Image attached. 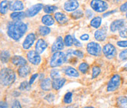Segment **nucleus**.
Here are the masks:
<instances>
[{"label": "nucleus", "instance_id": "nucleus-1", "mask_svg": "<svg viewBox=\"0 0 127 108\" xmlns=\"http://www.w3.org/2000/svg\"><path fill=\"white\" fill-rule=\"evenodd\" d=\"M27 25L22 21H13L7 26V33L13 40H18L27 33Z\"/></svg>", "mask_w": 127, "mask_h": 108}, {"label": "nucleus", "instance_id": "nucleus-2", "mask_svg": "<svg viewBox=\"0 0 127 108\" xmlns=\"http://www.w3.org/2000/svg\"><path fill=\"white\" fill-rule=\"evenodd\" d=\"M16 79V75L15 72L9 68H4L1 70L0 72V79L1 84L3 86L11 85Z\"/></svg>", "mask_w": 127, "mask_h": 108}, {"label": "nucleus", "instance_id": "nucleus-3", "mask_svg": "<svg viewBox=\"0 0 127 108\" xmlns=\"http://www.w3.org/2000/svg\"><path fill=\"white\" fill-rule=\"evenodd\" d=\"M64 63H65V54L62 52H57L52 54L49 64L52 68H56L62 66Z\"/></svg>", "mask_w": 127, "mask_h": 108}, {"label": "nucleus", "instance_id": "nucleus-4", "mask_svg": "<svg viewBox=\"0 0 127 108\" xmlns=\"http://www.w3.org/2000/svg\"><path fill=\"white\" fill-rule=\"evenodd\" d=\"M91 8L98 13H104L107 10L109 5L107 1H101V0H93L91 1Z\"/></svg>", "mask_w": 127, "mask_h": 108}, {"label": "nucleus", "instance_id": "nucleus-5", "mask_svg": "<svg viewBox=\"0 0 127 108\" xmlns=\"http://www.w3.org/2000/svg\"><path fill=\"white\" fill-rule=\"evenodd\" d=\"M121 84V76L119 74H115L109 79V82L107 84V90L108 92H113L120 87Z\"/></svg>", "mask_w": 127, "mask_h": 108}, {"label": "nucleus", "instance_id": "nucleus-6", "mask_svg": "<svg viewBox=\"0 0 127 108\" xmlns=\"http://www.w3.org/2000/svg\"><path fill=\"white\" fill-rule=\"evenodd\" d=\"M87 52L89 54H91L92 56H95L98 57L99 56L101 52H102V49L100 46V44H98L96 42H90L87 44Z\"/></svg>", "mask_w": 127, "mask_h": 108}, {"label": "nucleus", "instance_id": "nucleus-7", "mask_svg": "<svg viewBox=\"0 0 127 108\" xmlns=\"http://www.w3.org/2000/svg\"><path fill=\"white\" fill-rule=\"evenodd\" d=\"M103 54L107 58V59H112L115 55H116V52H117V49L115 47L114 45H112V43H108L107 44H105L103 47L102 49Z\"/></svg>", "mask_w": 127, "mask_h": 108}, {"label": "nucleus", "instance_id": "nucleus-8", "mask_svg": "<svg viewBox=\"0 0 127 108\" xmlns=\"http://www.w3.org/2000/svg\"><path fill=\"white\" fill-rule=\"evenodd\" d=\"M27 57L28 61L35 66L39 65L41 62V57L40 54H38L36 51H34V50H31L28 52L27 54Z\"/></svg>", "mask_w": 127, "mask_h": 108}, {"label": "nucleus", "instance_id": "nucleus-9", "mask_svg": "<svg viewBox=\"0 0 127 108\" xmlns=\"http://www.w3.org/2000/svg\"><path fill=\"white\" fill-rule=\"evenodd\" d=\"M43 7H44V6L43 4H41V3L36 4L27 10V11L25 12L26 16L27 17H33V16H36L38 13H40V11L42 9H43Z\"/></svg>", "mask_w": 127, "mask_h": 108}, {"label": "nucleus", "instance_id": "nucleus-10", "mask_svg": "<svg viewBox=\"0 0 127 108\" xmlns=\"http://www.w3.org/2000/svg\"><path fill=\"white\" fill-rule=\"evenodd\" d=\"M35 39H36V37L34 33H30L28 34L26 38L24 39L23 43H22V46H23V48L24 49H29L31 48V46L34 44L35 41Z\"/></svg>", "mask_w": 127, "mask_h": 108}, {"label": "nucleus", "instance_id": "nucleus-11", "mask_svg": "<svg viewBox=\"0 0 127 108\" xmlns=\"http://www.w3.org/2000/svg\"><path fill=\"white\" fill-rule=\"evenodd\" d=\"M64 46H65V43H64V40H63V37L61 36H58L56 38V40L52 46V52L54 53L57 52H60V50H63L64 49Z\"/></svg>", "mask_w": 127, "mask_h": 108}, {"label": "nucleus", "instance_id": "nucleus-12", "mask_svg": "<svg viewBox=\"0 0 127 108\" xmlns=\"http://www.w3.org/2000/svg\"><path fill=\"white\" fill-rule=\"evenodd\" d=\"M124 26H125V21L124 19H118L111 23L109 29L111 32L115 33L116 31L120 30Z\"/></svg>", "mask_w": 127, "mask_h": 108}, {"label": "nucleus", "instance_id": "nucleus-13", "mask_svg": "<svg viewBox=\"0 0 127 108\" xmlns=\"http://www.w3.org/2000/svg\"><path fill=\"white\" fill-rule=\"evenodd\" d=\"M24 6L21 1H9V10L14 12H21L24 10Z\"/></svg>", "mask_w": 127, "mask_h": 108}, {"label": "nucleus", "instance_id": "nucleus-14", "mask_svg": "<svg viewBox=\"0 0 127 108\" xmlns=\"http://www.w3.org/2000/svg\"><path fill=\"white\" fill-rule=\"evenodd\" d=\"M79 4L78 1L75 0H71V1H67L64 4V9L67 12H71V11H76V9L79 7Z\"/></svg>", "mask_w": 127, "mask_h": 108}, {"label": "nucleus", "instance_id": "nucleus-15", "mask_svg": "<svg viewBox=\"0 0 127 108\" xmlns=\"http://www.w3.org/2000/svg\"><path fill=\"white\" fill-rule=\"evenodd\" d=\"M48 45L47 43L42 38L38 39V40L37 41L36 44H35V51L38 54H42L47 48Z\"/></svg>", "mask_w": 127, "mask_h": 108}, {"label": "nucleus", "instance_id": "nucleus-16", "mask_svg": "<svg viewBox=\"0 0 127 108\" xmlns=\"http://www.w3.org/2000/svg\"><path fill=\"white\" fill-rule=\"evenodd\" d=\"M11 62L13 65L15 66H24L27 65V60L25 58H24L21 56L19 55H14L12 58H11Z\"/></svg>", "mask_w": 127, "mask_h": 108}, {"label": "nucleus", "instance_id": "nucleus-17", "mask_svg": "<svg viewBox=\"0 0 127 108\" xmlns=\"http://www.w3.org/2000/svg\"><path fill=\"white\" fill-rule=\"evenodd\" d=\"M94 37L98 41H104L107 37V31L105 29L97 30L94 33Z\"/></svg>", "mask_w": 127, "mask_h": 108}, {"label": "nucleus", "instance_id": "nucleus-18", "mask_svg": "<svg viewBox=\"0 0 127 108\" xmlns=\"http://www.w3.org/2000/svg\"><path fill=\"white\" fill-rule=\"evenodd\" d=\"M66 82V79L65 78H57L53 79L52 81V88L55 90H60L62 87H63V85H65V83Z\"/></svg>", "mask_w": 127, "mask_h": 108}, {"label": "nucleus", "instance_id": "nucleus-19", "mask_svg": "<svg viewBox=\"0 0 127 108\" xmlns=\"http://www.w3.org/2000/svg\"><path fill=\"white\" fill-rule=\"evenodd\" d=\"M52 87V82L51 81L50 78L43 79L40 82V88L44 91H49Z\"/></svg>", "mask_w": 127, "mask_h": 108}, {"label": "nucleus", "instance_id": "nucleus-20", "mask_svg": "<svg viewBox=\"0 0 127 108\" xmlns=\"http://www.w3.org/2000/svg\"><path fill=\"white\" fill-rule=\"evenodd\" d=\"M31 72V69L29 66L26 65L21 67H19L18 69V74L20 77H26L29 75Z\"/></svg>", "mask_w": 127, "mask_h": 108}, {"label": "nucleus", "instance_id": "nucleus-21", "mask_svg": "<svg viewBox=\"0 0 127 108\" xmlns=\"http://www.w3.org/2000/svg\"><path fill=\"white\" fill-rule=\"evenodd\" d=\"M55 18L56 19V21L60 24H64L67 23L68 21L66 15L63 13H60V12L55 13Z\"/></svg>", "mask_w": 127, "mask_h": 108}, {"label": "nucleus", "instance_id": "nucleus-22", "mask_svg": "<svg viewBox=\"0 0 127 108\" xmlns=\"http://www.w3.org/2000/svg\"><path fill=\"white\" fill-rule=\"evenodd\" d=\"M64 72L67 76H71V77H79V72L76 69L71 67V66L65 67L64 69Z\"/></svg>", "mask_w": 127, "mask_h": 108}, {"label": "nucleus", "instance_id": "nucleus-23", "mask_svg": "<svg viewBox=\"0 0 127 108\" xmlns=\"http://www.w3.org/2000/svg\"><path fill=\"white\" fill-rule=\"evenodd\" d=\"M26 16V13L24 12H13L10 14V18L14 21H21Z\"/></svg>", "mask_w": 127, "mask_h": 108}, {"label": "nucleus", "instance_id": "nucleus-24", "mask_svg": "<svg viewBox=\"0 0 127 108\" xmlns=\"http://www.w3.org/2000/svg\"><path fill=\"white\" fill-rule=\"evenodd\" d=\"M41 22L46 26H52L55 24V19L51 15H45L41 18Z\"/></svg>", "mask_w": 127, "mask_h": 108}, {"label": "nucleus", "instance_id": "nucleus-25", "mask_svg": "<svg viewBox=\"0 0 127 108\" xmlns=\"http://www.w3.org/2000/svg\"><path fill=\"white\" fill-rule=\"evenodd\" d=\"M117 103L119 108H127V97L119 96L117 99Z\"/></svg>", "mask_w": 127, "mask_h": 108}, {"label": "nucleus", "instance_id": "nucleus-26", "mask_svg": "<svg viewBox=\"0 0 127 108\" xmlns=\"http://www.w3.org/2000/svg\"><path fill=\"white\" fill-rule=\"evenodd\" d=\"M101 21H102V19H101V17H100V16L94 17L91 21V27H93V28H95V29L98 28L101 24Z\"/></svg>", "mask_w": 127, "mask_h": 108}, {"label": "nucleus", "instance_id": "nucleus-27", "mask_svg": "<svg viewBox=\"0 0 127 108\" xmlns=\"http://www.w3.org/2000/svg\"><path fill=\"white\" fill-rule=\"evenodd\" d=\"M10 57V54L7 50H3L1 52V61L2 63H6L9 61Z\"/></svg>", "mask_w": 127, "mask_h": 108}, {"label": "nucleus", "instance_id": "nucleus-28", "mask_svg": "<svg viewBox=\"0 0 127 108\" xmlns=\"http://www.w3.org/2000/svg\"><path fill=\"white\" fill-rule=\"evenodd\" d=\"M9 9V2L7 1H1L0 4V12L2 15L7 13Z\"/></svg>", "mask_w": 127, "mask_h": 108}, {"label": "nucleus", "instance_id": "nucleus-29", "mask_svg": "<svg viewBox=\"0 0 127 108\" xmlns=\"http://www.w3.org/2000/svg\"><path fill=\"white\" fill-rule=\"evenodd\" d=\"M51 32V30L48 27L45 26H40L38 28V33L41 36H46L49 35Z\"/></svg>", "mask_w": 127, "mask_h": 108}, {"label": "nucleus", "instance_id": "nucleus-30", "mask_svg": "<svg viewBox=\"0 0 127 108\" xmlns=\"http://www.w3.org/2000/svg\"><path fill=\"white\" fill-rule=\"evenodd\" d=\"M18 89L21 91H29L31 89V85L30 84V82H28L27 81L22 82L20 84V86H19Z\"/></svg>", "mask_w": 127, "mask_h": 108}, {"label": "nucleus", "instance_id": "nucleus-31", "mask_svg": "<svg viewBox=\"0 0 127 108\" xmlns=\"http://www.w3.org/2000/svg\"><path fill=\"white\" fill-rule=\"evenodd\" d=\"M57 10V7H56L55 5H46L43 7L44 12L46 13H49V14L54 13Z\"/></svg>", "mask_w": 127, "mask_h": 108}, {"label": "nucleus", "instance_id": "nucleus-32", "mask_svg": "<svg viewBox=\"0 0 127 108\" xmlns=\"http://www.w3.org/2000/svg\"><path fill=\"white\" fill-rule=\"evenodd\" d=\"M89 68H90V66H89V65L87 63H82L79 64V66L78 67L79 71L81 73H87L88 71L89 70Z\"/></svg>", "mask_w": 127, "mask_h": 108}, {"label": "nucleus", "instance_id": "nucleus-33", "mask_svg": "<svg viewBox=\"0 0 127 108\" xmlns=\"http://www.w3.org/2000/svg\"><path fill=\"white\" fill-rule=\"evenodd\" d=\"M64 43L66 46L70 47L73 44V37L71 35L65 36L64 38Z\"/></svg>", "mask_w": 127, "mask_h": 108}, {"label": "nucleus", "instance_id": "nucleus-34", "mask_svg": "<svg viewBox=\"0 0 127 108\" xmlns=\"http://www.w3.org/2000/svg\"><path fill=\"white\" fill-rule=\"evenodd\" d=\"M72 93L71 92H68L65 95V96H64V99H63L64 103H65V104H71L72 102Z\"/></svg>", "mask_w": 127, "mask_h": 108}, {"label": "nucleus", "instance_id": "nucleus-35", "mask_svg": "<svg viewBox=\"0 0 127 108\" xmlns=\"http://www.w3.org/2000/svg\"><path fill=\"white\" fill-rule=\"evenodd\" d=\"M71 17L74 19H79V18H82L84 15L82 10H76V11H74L73 13H72L71 14Z\"/></svg>", "mask_w": 127, "mask_h": 108}, {"label": "nucleus", "instance_id": "nucleus-36", "mask_svg": "<svg viewBox=\"0 0 127 108\" xmlns=\"http://www.w3.org/2000/svg\"><path fill=\"white\" fill-rule=\"evenodd\" d=\"M101 73V69L98 66H94L92 69V79L96 78Z\"/></svg>", "mask_w": 127, "mask_h": 108}, {"label": "nucleus", "instance_id": "nucleus-37", "mask_svg": "<svg viewBox=\"0 0 127 108\" xmlns=\"http://www.w3.org/2000/svg\"><path fill=\"white\" fill-rule=\"evenodd\" d=\"M50 75H51V78L52 79H57V78H60V71L58 69H54L53 70H52Z\"/></svg>", "mask_w": 127, "mask_h": 108}, {"label": "nucleus", "instance_id": "nucleus-38", "mask_svg": "<svg viewBox=\"0 0 127 108\" xmlns=\"http://www.w3.org/2000/svg\"><path fill=\"white\" fill-rule=\"evenodd\" d=\"M71 54L73 55V57H76L78 58H83L84 57V53L80 51V50H73L71 49Z\"/></svg>", "mask_w": 127, "mask_h": 108}, {"label": "nucleus", "instance_id": "nucleus-39", "mask_svg": "<svg viewBox=\"0 0 127 108\" xmlns=\"http://www.w3.org/2000/svg\"><path fill=\"white\" fill-rule=\"evenodd\" d=\"M119 59L122 61H127V49L119 53Z\"/></svg>", "mask_w": 127, "mask_h": 108}, {"label": "nucleus", "instance_id": "nucleus-40", "mask_svg": "<svg viewBox=\"0 0 127 108\" xmlns=\"http://www.w3.org/2000/svg\"><path fill=\"white\" fill-rule=\"evenodd\" d=\"M119 35L121 37H124V38L127 37V26H124L119 30Z\"/></svg>", "mask_w": 127, "mask_h": 108}, {"label": "nucleus", "instance_id": "nucleus-41", "mask_svg": "<svg viewBox=\"0 0 127 108\" xmlns=\"http://www.w3.org/2000/svg\"><path fill=\"white\" fill-rule=\"evenodd\" d=\"M11 108H22L21 103L18 102V100H14L12 103V106Z\"/></svg>", "mask_w": 127, "mask_h": 108}, {"label": "nucleus", "instance_id": "nucleus-42", "mask_svg": "<svg viewBox=\"0 0 127 108\" xmlns=\"http://www.w3.org/2000/svg\"><path fill=\"white\" fill-rule=\"evenodd\" d=\"M117 45L120 47L125 48L127 47V40H119L117 42Z\"/></svg>", "mask_w": 127, "mask_h": 108}, {"label": "nucleus", "instance_id": "nucleus-43", "mask_svg": "<svg viewBox=\"0 0 127 108\" xmlns=\"http://www.w3.org/2000/svg\"><path fill=\"white\" fill-rule=\"evenodd\" d=\"M120 10L121 12H127V1L124 2L123 4L121 5L120 7Z\"/></svg>", "mask_w": 127, "mask_h": 108}, {"label": "nucleus", "instance_id": "nucleus-44", "mask_svg": "<svg viewBox=\"0 0 127 108\" xmlns=\"http://www.w3.org/2000/svg\"><path fill=\"white\" fill-rule=\"evenodd\" d=\"M73 44H74V46H77V47H82V43L79 42V40H78L75 37V36H73Z\"/></svg>", "mask_w": 127, "mask_h": 108}, {"label": "nucleus", "instance_id": "nucleus-45", "mask_svg": "<svg viewBox=\"0 0 127 108\" xmlns=\"http://www.w3.org/2000/svg\"><path fill=\"white\" fill-rule=\"evenodd\" d=\"M37 76H38V73H34V74L31 76L30 80V85H32V84L35 82V79H36Z\"/></svg>", "mask_w": 127, "mask_h": 108}, {"label": "nucleus", "instance_id": "nucleus-46", "mask_svg": "<svg viewBox=\"0 0 127 108\" xmlns=\"http://www.w3.org/2000/svg\"><path fill=\"white\" fill-rule=\"evenodd\" d=\"M80 39L82 40H88L89 39V35L88 34H83L80 36Z\"/></svg>", "mask_w": 127, "mask_h": 108}, {"label": "nucleus", "instance_id": "nucleus-47", "mask_svg": "<svg viewBox=\"0 0 127 108\" xmlns=\"http://www.w3.org/2000/svg\"><path fill=\"white\" fill-rule=\"evenodd\" d=\"M0 108H8V105L5 102H1Z\"/></svg>", "mask_w": 127, "mask_h": 108}, {"label": "nucleus", "instance_id": "nucleus-48", "mask_svg": "<svg viewBox=\"0 0 127 108\" xmlns=\"http://www.w3.org/2000/svg\"><path fill=\"white\" fill-rule=\"evenodd\" d=\"M115 10H112V11L107 12V13H106L104 14V17H106V16H109L110 14H112V13H115Z\"/></svg>", "mask_w": 127, "mask_h": 108}, {"label": "nucleus", "instance_id": "nucleus-49", "mask_svg": "<svg viewBox=\"0 0 127 108\" xmlns=\"http://www.w3.org/2000/svg\"><path fill=\"white\" fill-rule=\"evenodd\" d=\"M75 108L73 106H68V107H65V108Z\"/></svg>", "mask_w": 127, "mask_h": 108}, {"label": "nucleus", "instance_id": "nucleus-50", "mask_svg": "<svg viewBox=\"0 0 127 108\" xmlns=\"http://www.w3.org/2000/svg\"><path fill=\"white\" fill-rule=\"evenodd\" d=\"M93 108V107H85V108Z\"/></svg>", "mask_w": 127, "mask_h": 108}, {"label": "nucleus", "instance_id": "nucleus-51", "mask_svg": "<svg viewBox=\"0 0 127 108\" xmlns=\"http://www.w3.org/2000/svg\"><path fill=\"white\" fill-rule=\"evenodd\" d=\"M124 67L126 68V69H127V64H126V65H125V66H124Z\"/></svg>", "mask_w": 127, "mask_h": 108}, {"label": "nucleus", "instance_id": "nucleus-52", "mask_svg": "<svg viewBox=\"0 0 127 108\" xmlns=\"http://www.w3.org/2000/svg\"><path fill=\"white\" fill-rule=\"evenodd\" d=\"M126 17H127V13H126Z\"/></svg>", "mask_w": 127, "mask_h": 108}]
</instances>
